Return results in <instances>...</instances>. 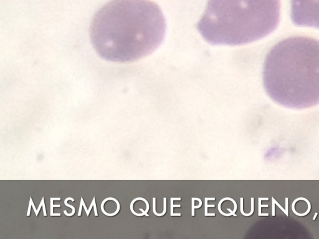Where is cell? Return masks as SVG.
<instances>
[{
    "label": "cell",
    "instance_id": "7a4b0ae2",
    "mask_svg": "<svg viewBox=\"0 0 319 239\" xmlns=\"http://www.w3.org/2000/svg\"><path fill=\"white\" fill-rule=\"evenodd\" d=\"M263 83L270 98L286 108L319 104V40L292 36L277 43L266 55Z\"/></svg>",
    "mask_w": 319,
    "mask_h": 239
},
{
    "label": "cell",
    "instance_id": "8992f818",
    "mask_svg": "<svg viewBox=\"0 0 319 239\" xmlns=\"http://www.w3.org/2000/svg\"><path fill=\"white\" fill-rule=\"evenodd\" d=\"M174 200H176V201H180L181 200V198L180 197H178V198H171V216H181V213H173V207H180L181 206L180 205H177V206H174L173 204V201Z\"/></svg>",
    "mask_w": 319,
    "mask_h": 239
},
{
    "label": "cell",
    "instance_id": "6da1fadb",
    "mask_svg": "<svg viewBox=\"0 0 319 239\" xmlns=\"http://www.w3.org/2000/svg\"><path fill=\"white\" fill-rule=\"evenodd\" d=\"M165 19L150 0H112L96 13L90 26L94 48L104 60L134 62L154 52L163 42Z\"/></svg>",
    "mask_w": 319,
    "mask_h": 239
},
{
    "label": "cell",
    "instance_id": "7c38bea8",
    "mask_svg": "<svg viewBox=\"0 0 319 239\" xmlns=\"http://www.w3.org/2000/svg\"><path fill=\"white\" fill-rule=\"evenodd\" d=\"M32 206V204H31V201H29V207H28V213H27V216H30V212H31V207Z\"/></svg>",
    "mask_w": 319,
    "mask_h": 239
},
{
    "label": "cell",
    "instance_id": "277c9868",
    "mask_svg": "<svg viewBox=\"0 0 319 239\" xmlns=\"http://www.w3.org/2000/svg\"><path fill=\"white\" fill-rule=\"evenodd\" d=\"M291 4L293 24L319 29V0H291Z\"/></svg>",
    "mask_w": 319,
    "mask_h": 239
},
{
    "label": "cell",
    "instance_id": "8fae6325",
    "mask_svg": "<svg viewBox=\"0 0 319 239\" xmlns=\"http://www.w3.org/2000/svg\"><path fill=\"white\" fill-rule=\"evenodd\" d=\"M43 200H44V197H43V198H42V201H41V202H40V205H39V207H38V209H37V213H36V216H38V213H39V211H40V208H41V207L43 206Z\"/></svg>",
    "mask_w": 319,
    "mask_h": 239
},
{
    "label": "cell",
    "instance_id": "30bf717a",
    "mask_svg": "<svg viewBox=\"0 0 319 239\" xmlns=\"http://www.w3.org/2000/svg\"><path fill=\"white\" fill-rule=\"evenodd\" d=\"M94 201V212H95V216H98V214H97V207H96V204H95V197H94V199L92 200Z\"/></svg>",
    "mask_w": 319,
    "mask_h": 239
},
{
    "label": "cell",
    "instance_id": "5bb4252c",
    "mask_svg": "<svg viewBox=\"0 0 319 239\" xmlns=\"http://www.w3.org/2000/svg\"><path fill=\"white\" fill-rule=\"evenodd\" d=\"M50 216H60V213H53Z\"/></svg>",
    "mask_w": 319,
    "mask_h": 239
},
{
    "label": "cell",
    "instance_id": "ba28073f",
    "mask_svg": "<svg viewBox=\"0 0 319 239\" xmlns=\"http://www.w3.org/2000/svg\"><path fill=\"white\" fill-rule=\"evenodd\" d=\"M50 215L53 214V207H60V205L59 204V205H53V197H51L50 199Z\"/></svg>",
    "mask_w": 319,
    "mask_h": 239
},
{
    "label": "cell",
    "instance_id": "5b68a950",
    "mask_svg": "<svg viewBox=\"0 0 319 239\" xmlns=\"http://www.w3.org/2000/svg\"><path fill=\"white\" fill-rule=\"evenodd\" d=\"M69 200H70V201H72V202H74V201H75V200L73 199V198H72V197H67V199H65V201H64V204H65V205L67 207L71 208L72 210V213H68L66 211H64V213H65V215H66L67 216H72L74 214V213H75V207H74V206H71V205H69V204H67V201H69Z\"/></svg>",
    "mask_w": 319,
    "mask_h": 239
},
{
    "label": "cell",
    "instance_id": "3957f363",
    "mask_svg": "<svg viewBox=\"0 0 319 239\" xmlns=\"http://www.w3.org/2000/svg\"><path fill=\"white\" fill-rule=\"evenodd\" d=\"M280 10V0H208L196 28L210 44L244 45L274 31Z\"/></svg>",
    "mask_w": 319,
    "mask_h": 239
},
{
    "label": "cell",
    "instance_id": "4fadbf2b",
    "mask_svg": "<svg viewBox=\"0 0 319 239\" xmlns=\"http://www.w3.org/2000/svg\"><path fill=\"white\" fill-rule=\"evenodd\" d=\"M43 212H44V216H47L46 211H45V203H44V200H43Z\"/></svg>",
    "mask_w": 319,
    "mask_h": 239
},
{
    "label": "cell",
    "instance_id": "9c48e42d",
    "mask_svg": "<svg viewBox=\"0 0 319 239\" xmlns=\"http://www.w3.org/2000/svg\"><path fill=\"white\" fill-rule=\"evenodd\" d=\"M81 201H82V205H83V207H84V209H85V212H86V214H87V216H89V212L88 209H87V207H86V206L85 205V203H84V199H83V198H82V197H81Z\"/></svg>",
    "mask_w": 319,
    "mask_h": 239
},
{
    "label": "cell",
    "instance_id": "52a82bcc",
    "mask_svg": "<svg viewBox=\"0 0 319 239\" xmlns=\"http://www.w3.org/2000/svg\"><path fill=\"white\" fill-rule=\"evenodd\" d=\"M215 201V198H205V216H215V213H207V207H215V205H210V206H207V201Z\"/></svg>",
    "mask_w": 319,
    "mask_h": 239
}]
</instances>
